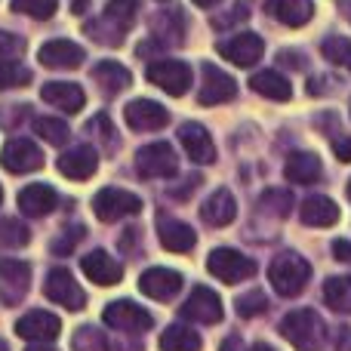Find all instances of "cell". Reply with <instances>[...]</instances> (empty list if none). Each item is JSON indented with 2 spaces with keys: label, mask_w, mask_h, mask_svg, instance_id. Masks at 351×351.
I'll return each mask as SVG.
<instances>
[{
  "label": "cell",
  "mask_w": 351,
  "mask_h": 351,
  "mask_svg": "<svg viewBox=\"0 0 351 351\" xmlns=\"http://www.w3.org/2000/svg\"><path fill=\"white\" fill-rule=\"evenodd\" d=\"M280 336L299 351H317L327 339V327H324L321 315L311 308H299L280 321Z\"/></svg>",
  "instance_id": "6da1fadb"
},
{
  "label": "cell",
  "mask_w": 351,
  "mask_h": 351,
  "mask_svg": "<svg viewBox=\"0 0 351 351\" xmlns=\"http://www.w3.org/2000/svg\"><path fill=\"white\" fill-rule=\"evenodd\" d=\"M311 278V265L299 253H280L268 268V280L280 296H299Z\"/></svg>",
  "instance_id": "7a4b0ae2"
},
{
  "label": "cell",
  "mask_w": 351,
  "mask_h": 351,
  "mask_svg": "<svg viewBox=\"0 0 351 351\" xmlns=\"http://www.w3.org/2000/svg\"><path fill=\"white\" fill-rule=\"evenodd\" d=\"M206 268L210 274H216L222 284H241V280H250L256 274V262L250 256L237 253V250H228V247H219L210 253L206 259Z\"/></svg>",
  "instance_id": "3957f363"
},
{
  "label": "cell",
  "mask_w": 351,
  "mask_h": 351,
  "mask_svg": "<svg viewBox=\"0 0 351 351\" xmlns=\"http://www.w3.org/2000/svg\"><path fill=\"white\" fill-rule=\"evenodd\" d=\"M93 213L102 222H117V219L142 213V197H136L133 191H123V188H102L93 197Z\"/></svg>",
  "instance_id": "277c9868"
},
{
  "label": "cell",
  "mask_w": 351,
  "mask_h": 351,
  "mask_svg": "<svg viewBox=\"0 0 351 351\" xmlns=\"http://www.w3.org/2000/svg\"><path fill=\"white\" fill-rule=\"evenodd\" d=\"M102 321L114 330H123V333H145V330L154 327V317L148 315L142 305L130 302V299H121V302H111L108 308L102 311Z\"/></svg>",
  "instance_id": "5b68a950"
},
{
  "label": "cell",
  "mask_w": 351,
  "mask_h": 351,
  "mask_svg": "<svg viewBox=\"0 0 351 351\" xmlns=\"http://www.w3.org/2000/svg\"><path fill=\"white\" fill-rule=\"evenodd\" d=\"M136 170L145 179H170L179 170V160H176L173 148L167 142H152L136 154Z\"/></svg>",
  "instance_id": "8992f818"
},
{
  "label": "cell",
  "mask_w": 351,
  "mask_h": 351,
  "mask_svg": "<svg viewBox=\"0 0 351 351\" xmlns=\"http://www.w3.org/2000/svg\"><path fill=\"white\" fill-rule=\"evenodd\" d=\"M148 80L160 90H167L170 96H185L191 86V68L179 59H160L148 65Z\"/></svg>",
  "instance_id": "52a82bcc"
},
{
  "label": "cell",
  "mask_w": 351,
  "mask_h": 351,
  "mask_svg": "<svg viewBox=\"0 0 351 351\" xmlns=\"http://www.w3.org/2000/svg\"><path fill=\"white\" fill-rule=\"evenodd\" d=\"M43 290H47V296L53 299L56 305H62V308H68V311H80L86 305L84 290H80V284L71 278L68 268H53V271L47 274Z\"/></svg>",
  "instance_id": "ba28073f"
},
{
  "label": "cell",
  "mask_w": 351,
  "mask_h": 351,
  "mask_svg": "<svg viewBox=\"0 0 351 351\" xmlns=\"http://www.w3.org/2000/svg\"><path fill=\"white\" fill-rule=\"evenodd\" d=\"M31 287V265L19 259H0V302L16 305Z\"/></svg>",
  "instance_id": "9c48e42d"
},
{
  "label": "cell",
  "mask_w": 351,
  "mask_h": 351,
  "mask_svg": "<svg viewBox=\"0 0 351 351\" xmlns=\"http://www.w3.org/2000/svg\"><path fill=\"white\" fill-rule=\"evenodd\" d=\"M262 53H265V40L259 34H253V31H243V34H234L231 40L219 43V56L241 68L256 65L262 59Z\"/></svg>",
  "instance_id": "30bf717a"
},
{
  "label": "cell",
  "mask_w": 351,
  "mask_h": 351,
  "mask_svg": "<svg viewBox=\"0 0 351 351\" xmlns=\"http://www.w3.org/2000/svg\"><path fill=\"white\" fill-rule=\"evenodd\" d=\"M0 164L10 173H34L43 167V152L28 139H10L3 145V154H0Z\"/></svg>",
  "instance_id": "8fae6325"
},
{
  "label": "cell",
  "mask_w": 351,
  "mask_h": 351,
  "mask_svg": "<svg viewBox=\"0 0 351 351\" xmlns=\"http://www.w3.org/2000/svg\"><path fill=\"white\" fill-rule=\"evenodd\" d=\"M179 315L185 321H197V324H219L222 321V299L210 290V287H194L188 302L179 308Z\"/></svg>",
  "instance_id": "7c38bea8"
},
{
  "label": "cell",
  "mask_w": 351,
  "mask_h": 351,
  "mask_svg": "<svg viewBox=\"0 0 351 351\" xmlns=\"http://www.w3.org/2000/svg\"><path fill=\"white\" fill-rule=\"evenodd\" d=\"M237 96V84L231 74L219 71L216 65L206 62L204 65V84H200V93H197V102L200 105H222V102H231Z\"/></svg>",
  "instance_id": "4fadbf2b"
},
{
  "label": "cell",
  "mask_w": 351,
  "mask_h": 351,
  "mask_svg": "<svg viewBox=\"0 0 351 351\" xmlns=\"http://www.w3.org/2000/svg\"><path fill=\"white\" fill-rule=\"evenodd\" d=\"M123 121H127L133 130L148 133V130H164L167 123H170V114H167V108L160 102H152V99H133V102L123 108Z\"/></svg>",
  "instance_id": "5bb4252c"
},
{
  "label": "cell",
  "mask_w": 351,
  "mask_h": 351,
  "mask_svg": "<svg viewBox=\"0 0 351 351\" xmlns=\"http://www.w3.org/2000/svg\"><path fill=\"white\" fill-rule=\"evenodd\" d=\"M37 59H40V65L56 68V71H71V68L84 65L86 53L71 40H49V43H43L40 47Z\"/></svg>",
  "instance_id": "9a60e30c"
},
{
  "label": "cell",
  "mask_w": 351,
  "mask_h": 351,
  "mask_svg": "<svg viewBox=\"0 0 351 351\" xmlns=\"http://www.w3.org/2000/svg\"><path fill=\"white\" fill-rule=\"evenodd\" d=\"M16 333L31 342H53L62 333V321L49 311H28L25 317H19Z\"/></svg>",
  "instance_id": "2e32d148"
},
{
  "label": "cell",
  "mask_w": 351,
  "mask_h": 351,
  "mask_svg": "<svg viewBox=\"0 0 351 351\" xmlns=\"http://www.w3.org/2000/svg\"><path fill=\"white\" fill-rule=\"evenodd\" d=\"M80 268H84L86 278L99 287H114V284H121V278H123V268L117 265L105 250H93V253H86L84 259H80Z\"/></svg>",
  "instance_id": "e0dca14e"
},
{
  "label": "cell",
  "mask_w": 351,
  "mask_h": 351,
  "mask_svg": "<svg viewBox=\"0 0 351 351\" xmlns=\"http://www.w3.org/2000/svg\"><path fill=\"white\" fill-rule=\"evenodd\" d=\"M139 290L145 293V296L167 302V299H173L176 293L182 290V274L173 271V268H148L139 278Z\"/></svg>",
  "instance_id": "ac0fdd59"
},
{
  "label": "cell",
  "mask_w": 351,
  "mask_h": 351,
  "mask_svg": "<svg viewBox=\"0 0 351 351\" xmlns=\"http://www.w3.org/2000/svg\"><path fill=\"white\" fill-rule=\"evenodd\" d=\"M40 99L47 105H53V108L65 111V114H77V111L84 108V102H86L84 90H80L77 84H68V80H53V84H43Z\"/></svg>",
  "instance_id": "d6986e66"
},
{
  "label": "cell",
  "mask_w": 351,
  "mask_h": 351,
  "mask_svg": "<svg viewBox=\"0 0 351 351\" xmlns=\"http://www.w3.org/2000/svg\"><path fill=\"white\" fill-rule=\"evenodd\" d=\"M179 142L194 164H213V160H216V145H213L210 133H206L200 123H185V127L179 130Z\"/></svg>",
  "instance_id": "ffe728a7"
},
{
  "label": "cell",
  "mask_w": 351,
  "mask_h": 351,
  "mask_svg": "<svg viewBox=\"0 0 351 351\" xmlns=\"http://www.w3.org/2000/svg\"><path fill=\"white\" fill-rule=\"evenodd\" d=\"M96 167H99V154H96V148H90V145L71 148V152H65L59 158V173L74 182L90 179V176L96 173Z\"/></svg>",
  "instance_id": "44dd1931"
},
{
  "label": "cell",
  "mask_w": 351,
  "mask_h": 351,
  "mask_svg": "<svg viewBox=\"0 0 351 351\" xmlns=\"http://www.w3.org/2000/svg\"><path fill=\"white\" fill-rule=\"evenodd\" d=\"M200 216H204V222L216 225V228H225V225H231V222H234V216H237L234 194H231L228 188H216V191H213L210 197L204 200V206H200Z\"/></svg>",
  "instance_id": "7402d4cb"
},
{
  "label": "cell",
  "mask_w": 351,
  "mask_h": 351,
  "mask_svg": "<svg viewBox=\"0 0 351 351\" xmlns=\"http://www.w3.org/2000/svg\"><path fill=\"white\" fill-rule=\"evenodd\" d=\"M268 16L278 19L287 28H299V25L311 22L315 16V3L311 0H268Z\"/></svg>",
  "instance_id": "603a6c76"
},
{
  "label": "cell",
  "mask_w": 351,
  "mask_h": 351,
  "mask_svg": "<svg viewBox=\"0 0 351 351\" xmlns=\"http://www.w3.org/2000/svg\"><path fill=\"white\" fill-rule=\"evenodd\" d=\"M158 234H160V243H164L170 253H188V250H194V243H197L194 228L191 225H185V222H179V219H164L160 216Z\"/></svg>",
  "instance_id": "cb8c5ba5"
},
{
  "label": "cell",
  "mask_w": 351,
  "mask_h": 351,
  "mask_svg": "<svg viewBox=\"0 0 351 351\" xmlns=\"http://www.w3.org/2000/svg\"><path fill=\"white\" fill-rule=\"evenodd\" d=\"M56 204H59V194L49 185H28L19 191V210L25 216H47L56 210Z\"/></svg>",
  "instance_id": "d4e9b609"
},
{
  "label": "cell",
  "mask_w": 351,
  "mask_h": 351,
  "mask_svg": "<svg viewBox=\"0 0 351 351\" xmlns=\"http://www.w3.org/2000/svg\"><path fill=\"white\" fill-rule=\"evenodd\" d=\"M299 216H302V222L311 225V228H330V225L339 222V206L330 197H324V194H315V197H308L302 204Z\"/></svg>",
  "instance_id": "484cf974"
},
{
  "label": "cell",
  "mask_w": 351,
  "mask_h": 351,
  "mask_svg": "<svg viewBox=\"0 0 351 351\" xmlns=\"http://www.w3.org/2000/svg\"><path fill=\"white\" fill-rule=\"evenodd\" d=\"M287 179L296 182V185H311V182L321 179L324 167H321V158L311 152H296L287 158V167H284Z\"/></svg>",
  "instance_id": "4316f807"
},
{
  "label": "cell",
  "mask_w": 351,
  "mask_h": 351,
  "mask_svg": "<svg viewBox=\"0 0 351 351\" xmlns=\"http://www.w3.org/2000/svg\"><path fill=\"white\" fill-rule=\"evenodd\" d=\"M250 86H253L259 96L274 99V102H287V99L293 96L290 80H287L284 74H278V71H259V74H253V77H250Z\"/></svg>",
  "instance_id": "83f0119b"
},
{
  "label": "cell",
  "mask_w": 351,
  "mask_h": 351,
  "mask_svg": "<svg viewBox=\"0 0 351 351\" xmlns=\"http://www.w3.org/2000/svg\"><path fill=\"white\" fill-rule=\"evenodd\" d=\"M93 80L102 84V90H108V93H121L130 86V71L123 65H117V62L105 59L93 68Z\"/></svg>",
  "instance_id": "f1b7e54d"
},
{
  "label": "cell",
  "mask_w": 351,
  "mask_h": 351,
  "mask_svg": "<svg viewBox=\"0 0 351 351\" xmlns=\"http://www.w3.org/2000/svg\"><path fill=\"white\" fill-rule=\"evenodd\" d=\"M160 348L164 351H200V336L185 324H173L160 336Z\"/></svg>",
  "instance_id": "f546056e"
},
{
  "label": "cell",
  "mask_w": 351,
  "mask_h": 351,
  "mask_svg": "<svg viewBox=\"0 0 351 351\" xmlns=\"http://www.w3.org/2000/svg\"><path fill=\"white\" fill-rule=\"evenodd\" d=\"M324 302L339 315H351V278H330L324 284Z\"/></svg>",
  "instance_id": "4dcf8cb0"
},
{
  "label": "cell",
  "mask_w": 351,
  "mask_h": 351,
  "mask_svg": "<svg viewBox=\"0 0 351 351\" xmlns=\"http://www.w3.org/2000/svg\"><path fill=\"white\" fill-rule=\"evenodd\" d=\"M136 16H139V0H108V6H105V19L121 25L123 31L136 22Z\"/></svg>",
  "instance_id": "1f68e13d"
},
{
  "label": "cell",
  "mask_w": 351,
  "mask_h": 351,
  "mask_svg": "<svg viewBox=\"0 0 351 351\" xmlns=\"http://www.w3.org/2000/svg\"><path fill=\"white\" fill-rule=\"evenodd\" d=\"M86 34L93 37V40H99V43H105V47H121L123 43V28L121 25H114L111 19H99V22H93V25H86Z\"/></svg>",
  "instance_id": "d6a6232c"
},
{
  "label": "cell",
  "mask_w": 351,
  "mask_h": 351,
  "mask_svg": "<svg viewBox=\"0 0 351 351\" xmlns=\"http://www.w3.org/2000/svg\"><path fill=\"white\" fill-rule=\"evenodd\" d=\"M34 130L43 142H49V145H65L68 142V123L65 121H56V117H37Z\"/></svg>",
  "instance_id": "836d02e7"
},
{
  "label": "cell",
  "mask_w": 351,
  "mask_h": 351,
  "mask_svg": "<svg viewBox=\"0 0 351 351\" xmlns=\"http://www.w3.org/2000/svg\"><path fill=\"white\" fill-rule=\"evenodd\" d=\"M321 53H324V59H330L333 65H346L351 68V40L348 37H327V40L321 43Z\"/></svg>",
  "instance_id": "e575fe53"
},
{
  "label": "cell",
  "mask_w": 351,
  "mask_h": 351,
  "mask_svg": "<svg viewBox=\"0 0 351 351\" xmlns=\"http://www.w3.org/2000/svg\"><path fill=\"white\" fill-rule=\"evenodd\" d=\"M31 241V231L19 219H0V247H25Z\"/></svg>",
  "instance_id": "d590c367"
},
{
  "label": "cell",
  "mask_w": 351,
  "mask_h": 351,
  "mask_svg": "<svg viewBox=\"0 0 351 351\" xmlns=\"http://www.w3.org/2000/svg\"><path fill=\"white\" fill-rule=\"evenodd\" d=\"M31 80V71L22 68L19 62H0V93L12 90V86H25Z\"/></svg>",
  "instance_id": "8d00e7d4"
},
{
  "label": "cell",
  "mask_w": 351,
  "mask_h": 351,
  "mask_svg": "<svg viewBox=\"0 0 351 351\" xmlns=\"http://www.w3.org/2000/svg\"><path fill=\"white\" fill-rule=\"evenodd\" d=\"M56 6H59V0H12V10L16 12H25V16L31 19H53Z\"/></svg>",
  "instance_id": "74e56055"
},
{
  "label": "cell",
  "mask_w": 351,
  "mask_h": 351,
  "mask_svg": "<svg viewBox=\"0 0 351 351\" xmlns=\"http://www.w3.org/2000/svg\"><path fill=\"white\" fill-rule=\"evenodd\" d=\"M265 308H268V299L262 290H250V293H243V296H237V315L241 317H256Z\"/></svg>",
  "instance_id": "f35d334b"
},
{
  "label": "cell",
  "mask_w": 351,
  "mask_h": 351,
  "mask_svg": "<svg viewBox=\"0 0 351 351\" xmlns=\"http://www.w3.org/2000/svg\"><path fill=\"white\" fill-rule=\"evenodd\" d=\"M74 351H105V336L93 327H80L74 333Z\"/></svg>",
  "instance_id": "ab89813d"
},
{
  "label": "cell",
  "mask_w": 351,
  "mask_h": 351,
  "mask_svg": "<svg viewBox=\"0 0 351 351\" xmlns=\"http://www.w3.org/2000/svg\"><path fill=\"white\" fill-rule=\"evenodd\" d=\"M293 206V197L287 191H278V188H271V191L262 194V210H271L274 216H287Z\"/></svg>",
  "instance_id": "60d3db41"
},
{
  "label": "cell",
  "mask_w": 351,
  "mask_h": 351,
  "mask_svg": "<svg viewBox=\"0 0 351 351\" xmlns=\"http://www.w3.org/2000/svg\"><path fill=\"white\" fill-rule=\"evenodd\" d=\"M25 53V40L19 34L0 31V62H16Z\"/></svg>",
  "instance_id": "b9f144b4"
},
{
  "label": "cell",
  "mask_w": 351,
  "mask_h": 351,
  "mask_svg": "<svg viewBox=\"0 0 351 351\" xmlns=\"http://www.w3.org/2000/svg\"><path fill=\"white\" fill-rule=\"evenodd\" d=\"M247 16H250V12L243 10V6H234L228 16H213V25H216V28H225V25H231V22H243Z\"/></svg>",
  "instance_id": "7bdbcfd3"
},
{
  "label": "cell",
  "mask_w": 351,
  "mask_h": 351,
  "mask_svg": "<svg viewBox=\"0 0 351 351\" xmlns=\"http://www.w3.org/2000/svg\"><path fill=\"white\" fill-rule=\"evenodd\" d=\"M333 152H336V158H339V160L351 164V136H348V139H339V142H336Z\"/></svg>",
  "instance_id": "ee69618b"
},
{
  "label": "cell",
  "mask_w": 351,
  "mask_h": 351,
  "mask_svg": "<svg viewBox=\"0 0 351 351\" xmlns=\"http://www.w3.org/2000/svg\"><path fill=\"white\" fill-rule=\"evenodd\" d=\"M333 256L339 262H351V243L348 241H333Z\"/></svg>",
  "instance_id": "f6af8a7d"
},
{
  "label": "cell",
  "mask_w": 351,
  "mask_h": 351,
  "mask_svg": "<svg viewBox=\"0 0 351 351\" xmlns=\"http://www.w3.org/2000/svg\"><path fill=\"white\" fill-rule=\"evenodd\" d=\"M336 348L339 351H351V330L339 327V339H336Z\"/></svg>",
  "instance_id": "bcb514c9"
},
{
  "label": "cell",
  "mask_w": 351,
  "mask_h": 351,
  "mask_svg": "<svg viewBox=\"0 0 351 351\" xmlns=\"http://www.w3.org/2000/svg\"><path fill=\"white\" fill-rule=\"evenodd\" d=\"M280 62H284V65H293V68H305V62H299V53H280Z\"/></svg>",
  "instance_id": "7dc6e473"
},
{
  "label": "cell",
  "mask_w": 351,
  "mask_h": 351,
  "mask_svg": "<svg viewBox=\"0 0 351 351\" xmlns=\"http://www.w3.org/2000/svg\"><path fill=\"white\" fill-rule=\"evenodd\" d=\"M219 351H243V346H241V339H237V336H228Z\"/></svg>",
  "instance_id": "c3c4849f"
},
{
  "label": "cell",
  "mask_w": 351,
  "mask_h": 351,
  "mask_svg": "<svg viewBox=\"0 0 351 351\" xmlns=\"http://www.w3.org/2000/svg\"><path fill=\"white\" fill-rule=\"evenodd\" d=\"M86 3H90V0H74V12H84Z\"/></svg>",
  "instance_id": "681fc988"
},
{
  "label": "cell",
  "mask_w": 351,
  "mask_h": 351,
  "mask_svg": "<svg viewBox=\"0 0 351 351\" xmlns=\"http://www.w3.org/2000/svg\"><path fill=\"white\" fill-rule=\"evenodd\" d=\"M194 3H197V6H216L219 0H194Z\"/></svg>",
  "instance_id": "f907efd6"
},
{
  "label": "cell",
  "mask_w": 351,
  "mask_h": 351,
  "mask_svg": "<svg viewBox=\"0 0 351 351\" xmlns=\"http://www.w3.org/2000/svg\"><path fill=\"white\" fill-rule=\"evenodd\" d=\"M253 351H274L271 346H265V342H259V346H253Z\"/></svg>",
  "instance_id": "816d5d0a"
},
{
  "label": "cell",
  "mask_w": 351,
  "mask_h": 351,
  "mask_svg": "<svg viewBox=\"0 0 351 351\" xmlns=\"http://www.w3.org/2000/svg\"><path fill=\"white\" fill-rule=\"evenodd\" d=\"M28 351H56V348H47V346H34V348H28Z\"/></svg>",
  "instance_id": "f5cc1de1"
},
{
  "label": "cell",
  "mask_w": 351,
  "mask_h": 351,
  "mask_svg": "<svg viewBox=\"0 0 351 351\" xmlns=\"http://www.w3.org/2000/svg\"><path fill=\"white\" fill-rule=\"evenodd\" d=\"M0 351H6V346H3V342H0Z\"/></svg>",
  "instance_id": "db71d44e"
},
{
  "label": "cell",
  "mask_w": 351,
  "mask_h": 351,
  "mask_svg": "<svg viewBox=\"0 0 351 351\" xmlns=\"http://www.w3.org/2000/svg\"><path fill=\"white\" fill-rule=\"evenodd\" d=\"M348 197H351V182H348Z\"/></svg>",
  "instance_id": "11a10c76"
},
{
  "label": "cell",
  "mask_w": 351,
  "mask_h": 351,
  "mask_svg": "<svg viewBox=\"0 0 351 351\" xmlns=\"http://www.w3.org/2000/svg\"><path fill=\"white\" fill-rule=\"evenodd\" d=\"M0 200H3V188H0Z\"/></svg>",
  "instance_id": "9f6ffc18"
}]
</instances>
